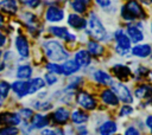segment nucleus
Instances as JSON below:
<instances>
[{
    "instance_id": "nucleus-1",
    "label": "nucleus",
    "mask_w": 152,
    "mask_h": 135,
    "mask_svg": "<svg viewBox=\"0 0 152 135\" xmlns=\"http://www.w3.org/2000/svg\"><path fill=\"white\" fill-rule=\"evenodd\" d=\"M45 54L52 62H63L68 58V52L57 40H48L43 44Z\"/></svg>"
},
{
    "instance_id": "nucleus-2",
    "label": "nucleus",
    "mask_w": 152,
    "mask_h": 135,
    "mask_svg": "<svg viewBox=\"0 0 152 135\" xmlns=\"http://www.w3.org/2000/svg\"><path fill=\"white\" fill-rule=\"evenodd\" d=\"M121 17L125 20L132 21L135 19H144L145 12L140 4L137 0H129L122 8H121Z\"/></svg>"
},
{
    "instance_id": "nucleus-3",
    "label": "nucleus",
    "mask_w": 152,
    "mask_h": 135,
    "mask_svg": "<svg viewBox=\"0 0 152 135\" xmlns=\"http://www.w3.org/2000/svg\"><path fill=\"white\" fill-rule=\"evenodd\" d=\"M87 24L89 28V34H91V37H94L96 40H104L107 38V31L95 13H90Z\"/></svg>"
},
{
    "instance_id": "nucleus-4",
    "label": "nucleus",
    "mask_w": 152,
    "mask_h": 135,
    "mask_svg": "<svg viewBox=\"0 0 152 135\" xmlns=\"http://www.w3.org/2000/svg\"><path fill=\"white\" fill-rule=\"evenodd\" d=\"M114 38L116 41V51L121 54H126L131 49V40L127 34L121 28H119L118 31H115Z\"/></svg>"
},
{
    "instance_id": "nucleus-5",
    "label": "nucleus",
    "mask_w": 152,
    "mask_h": 135,
    "mask_svg": "<svg viewBox=\"0 0 152 135\" xmlns=\"http://www.w3.org/2000/svg\"><path fill=\"white\" fill-rule=\"evenodd\" d=\"M110 85H112V91L116 95V97L120 101H122L125 103H132L133 102L132 94L126 85H124L122 83H112Z\"/></svg>"
},
{
    "instance_id": "nucleus-6",
    "label": "nucleus",
    "mask_w": 152,
    "mask_h": 135,
    "mask_svg": "<svg viewBox=\"0 0 152 135\" xmlns=\"http://www.w3.org/2000/svg\"><path fill=\"white\" fill-rule=\"evenodd\" d=\"M76 101L82 108L87 110H94L96 108V101L91 95H89L86 91H80L76 96Z\"/></svg>"
},
{
    "instance_id": "nucleus-7",
    "label": "nucleus",
    "mask_w": 152,
    "mask_h": 135,
    "mask_svg": "<svg viewBox=\"0 0 152 135\" xmlns=\"http://www.w3.org/2000/svg\"><path fill=\"white\" fill-rule=\"evenodd\" d=\"M21 122V118L19 114L17 112H11V111H5L0 114V124L2 126H18Z\"/></svg>"
},
{
    "instance_id": "nucleus-8",
    "label": "nucleus",
    "mask_w": 152,
    "mask_h": 135,
    "mask_svg": "<svg viewBox=\"0 0 152 135\" xmlns=\"http://www.w3.org/2000/svg\"><path fill=\"white\" fill-rule=\"evenodd\" d=\"M50 32H51L55 37L61 38V39H63V40H66V41H72V40H75V34L70 33L66 27H63V26H51V27H50Z\"/></svg>"
},
{
    "instance_id": "nucleus-9",
    "label": "nucleus",
    "mask_w": 152,
    "mask_h": 135,
    "mask_svg": "<svg viewBox=\"0 0 152 135\" xmlns=\"http://www.w3.org/2000/svg\"><path fill=\"white\" fill-rule=\"evenodd\" d=\"M45 18H46L48 21L58 22L64 18V11L62 8H59V7H57V6H50L46 9Z\"/></svg>"
},
{
    "instance_id": "nucleus-10",
    "label": "nucleus",
    "mask_w": 152,
    "mask_h": 135,
    "mask_svg": "<svg viewBox=\"0 0 152 135\" xmlns=\"http://www.w3.org/2000/svg\"><path fill=\"white\" fill-rule=\"evenodd\" d=\"M15 49L18 51V53L23 57V58H26L28 57V53H30V49H28V43H27V39L19 34L17 38H15Z\"/></svg>"
},
{
    "instance_id": "nucleus-11",
    "label": "nucleus",
    "mask_w": 152,
    "mask_h": 135,
    "mask_svg": "<svg viewBox=\"0 0 152 135\" xmlns=\"http://www.w3.org/2000/svg\"><path fill=\"white\" fill-rule=\"evenodd\" d=\"M51 117H52V120H53L55 123H57V124H64L70 118V112L65 108H58V109H56L53 111V114H52Z\"/></svg>"
},
{
    "instance_id": "nucleus-12",
    "label": "nucleus",
    "mask_w": 152,
    "mask_h": 135,
    "mask_svg": "<svg viewBox=\"0 0 152 135\" xmlns=\"http://www.w3.org/2000/svg\"><path fill=\"white\" fill-rule=\"evenodd\" d=\"M68 24L70 27H72L75 30H84L87 27V20L75 13L70 14L68 17Z\"/></svg>"
},
{
    "instance_id": "nucleus-13",
    "label": "nucleus",
    "mask_w": 152,
    "mask_h": 135,
    "mask_svg": "<svg viewBox=\"0 0 152 135\" xmlns=\"http://www.w3.org/2000/svg\"><path fill=\"white\" fill-rule=\"evenodd\" d=\"M28 85L30 84L26 81H15L12 83V89L18 97H24L28 95Z\"/></svg>"
},
{
    "instance_id": "nucleus-14",
    "label": "nucleus",
    "mask_w": 152,
    "mask_h": 135,
    "mask_svg": "<svg viewBox=\"0 0 152 135\" xmlns=\"http://www.w3.org/2000/svg\"><path fill=\"white\" fill-rule=\"evenodd\" d=\"M151 52H152V47L148 44H137L132 49V54L138 58H145L150 56Z\"/></svg>"
},
{
    "instance_id": "nucleus-15",
    "label": "nucleus",
    "mask_w": 152,
    "mask_h": 135,
    "mask_svg": "<svg viewBox=\"0 0 152 135\" xmlns=\"http://www.w3.org/2000/svg\"><path fill=\"white\" fill-rule=\"evenodd\" d=\"M112 72L121 81H126L131 76V70L124 64H115L112 68Z\"/></svg>"
},
{
    "instance_id": "nucleus-16",
    "label": "nucleus",
    "mask_w": 152,
    "mask_h": 135,
    "mask_svg": "<svg viewBox=\"0 0 152 135\" xmlns=\"http://www.w3.org/2000/svg\"><path fill=\"white\" fill-rule=\"evenodd\" d=\"M80 70V65L75 60H66L61 65V75L70 76Z\"/></svg>"
},
{
    "instance_id": "nucleus-17",
    "label": "nucleus",
    "mask_w": 152,
    "mask_h": 135,
    "mask_svg": "<svg viewBox=\"0 0 152 135\" xmlns=\"http://www.w3.org/2000/svg\"><path fill=\"white\" fill-rule=\"evenodd\" d=\"M74 60L80 65V68L81 66H88L90 64L91 56H90V53L87 50H80V51L76 52Z\"/></svg>"
},
{
    "instance_id": "nucleus-18",
    "label": "nucleus",
    "mask_w": 152,
    "mask_h": 135,
    "mask_svg": "<svg viewBox=\"0 0 152 135\" xmlns=\"http://www.w3.org/2000/svg\"><path fill=\"white\" fill-rule=\"evenodd\" d=\"M126 34H127V37L129 38V40L133 41V43H135V44L140 43V41L144 39L142 32H141L137 26H128L127 30H126Z\"/></svg>"
},
{
    "instance_id": "nucleus-19",
    "label": "nucleus",
    "mask_w": 152,
    "mask_h": 135,
    "mask_svg": "<svg viewBox=\"0 0 152 135\" xmlns=\"http://www.w3.org/2000/svg\"><path fill=\"white\" fill-rule=\"evenodd\" d=\"M48 124H49V118H48V116H45V115L36 114V115H33L32 118H31V126H32V128L42 129V128H45Z\"/></svg>"
},
{
    "instance_id": "nucleus-20",
    "label": "nucleus",
    "mask_w": 152,
    "mask_h": 135,
    "mask_svg": "<svg viewBox=\"0 0 152 135\" xmlns=\"http://www.w3.org/2000/svg\"><path fill=\"white\" fill-rule=\"evenodd\" d=\"M101 98H102V101H103L106 104H108V105H116V104L119 103V98H118L116 95H115L112 90H109V89H106V90L102 91Z\"/></svg>"
},
{
    "instance_id": "nucleus-21",
    "label": "nucleus",
    "mask_w": 152,
    "mask_h": 135,
    "mask_svg": "<svg viewBox=\"0 0 152 135\" xmlns=\"http://www.w3.org/2000/svg\"><path fill=\"white\" fill-rule=\"evenodd\" d=\"M0 7L2 11H5L6 13H10V14H14L18 11L17 0H1Z\"/></svg>"
},
{
    "instance_id": "nucleus-22",
    "label": "nucleus",
    "mask_w": 152,
    "mask_h": 135,
    "mask_svg": "<svg viewBox=\"0 0 152 135\" xmlns=\"http://www.w3.org/2000/svg\"><path fill=\"white\" fill-rule=\"evenodd\" d=\"M94 78H95V81H96L97 83H100V84H102V85H109V84L113 83L110 75H108L107 72H104V71H102V70H96V71L94 72Z\"/></svg>"
},
{
    "instance_id": "nucleus-23",
    "label": "nucleus",
    "mask_w": 152,
    "mask_h": 135,
    "mask_svg": "<svg viewBox=\"0 0 152 135\" xmlns=\"http://www.w3.org/2000/svg\"><path fill=\"white\" fill-rule=\"evenodd\" d=\"M134 95L138 98H147L152 95V86L147 85V84H142L139 85L135 90H134Z\"/></svg>"
},
{
    "instance_id": "nucleus-24",
    "label": "nucleus",
    "mask_w": 152,
    "mask_h": 135,
    "mask_svg": "<svg viewBox=\"0 0 152 135\" xmlns=\"http://www.w3.org/2000/svg\"><path fill=\"white\" fill-rule=\"evenodd\" d=\"M101 135H113L116 131V123L113 121H106L99 129Z\"/></svg>"
},
{
    "instance_id": "nucleus-25",
    "label": "nucleus",
    "mask_w": 152,
    "mask_h": 135,
    "mask_svg": "<svg viewBox=\"0 0 152 135\" xmlns=\"http://www.w3.org/2000/svg\"><path fill=\"white\" fill-rule=\"evenodd\" d=\"M28 84H30V85H28V94H34V92H37L38 90H40V89L44 88L45 82H44L43 78L36 77V78H33L32 81H30Z\"/></svg>"
},
{
    "instance_id": "nucleus-26",
    "label": "nucleus",
    "mask_w": 152,
    "mask_h": 135,
    "mask_svg": "<svg viewBox=\"0 0 152 135\" xmlns=\"http://www.w3.org/2000/svg\"><path fill=\"white\" fill-rule=\"evenodd\" d=\"M89 116L87 112H84L83 110H75L72 114H71V120L74 123L76 124H83L88 121Z\"/></svg>"
},
{
    "instance_id": "nucleus-27",
    "label": "nucleus",
    "mask_w": 152,
    "mask_h": 135,
    "mask_svg": "<svg viewBox=\"0 0 152 135\" xmlns=\"http://www.w3.org/2000/svg\"><path fill=\"white\" fill-rule=\"evenodd\" d=\"M90 54H93V56H101L102 53H103V46L102 45H100L97 41H95V40H89L88 41V50H87Z\"/></svg>"
},
{
    "instance_id": "nucleus-28",
    "label": "nucleus",
    "mask_w": 152,
    "mask_h": 135,
    "mask_svg": "<svg viewBox=\"0 0 152 135\" xmlns=\"http://www.w3.org/2000/svg\"><path fill=\"white\" fill-rule=\"evenodd\" d=\"M32 75V68L30 65H20L18 69H17V77L19 79H27L30 78Z\"/></svg>"
},
{
    "instance_id": "nucleus-29",
    "label": "nucleus",
    "mask_w": 152,
    "mask_h": 135,
    "mask_svg": "<svg viewBox=\"0 0 152 135\" xmlns=\"http://www.w3.org/2000/svg\"><path fill=\"white\" fill-rule=\"evenodd\" d=\"M10 89H11V85L6 81H0V99H4L7 97Z\"/></svg>"
},
{
    "instance_id": "nucleus-30",
    "label": "nucleus",
    "mask_w": 152,
    "mask_h": 135,
    "mask_svg": "<svg viewBox=\"0 0 152 135\" xmlns=\"http://www.w3.org/2000/svg\"><path fill=\"white\" fill-rule=\"evenodd\" d=\"M18 128L14 126H6L0 128V135H18Z\"/></svg>"
},
{
    "instance_id": "nucleus-31",
    "label": "nucleus",
    "mask_w": 152,
    "mask_h": 135,
    "mask_svg": "<svg viewBox=\"0 0 152 135\" xmlns=\"http://www.w3.org/2000/svg\"><path fill=\"white\" fill-rule=\"evenodd\" d=\"M71 7H72V9H74L75 12H77V13H84L86 9H87V5H84V4H82V2H80V1H77V0L71 1Z\"/></svg>"
},
{
    "instance_id": "nucleus-32",
    "label": "nucleus",
    "mask_w": 152,
    "mask_h": 135,
    "mask_svg": "<svg viewBox=\"0 0 152 135\" xmlns=\"http://www.w3.org/2000/svg\"><path fill=\"white\" fill-rule=\"evenodd\" d=\"M19 116H20V118H24V121H28V120L32 118L33 111L31 109H28V108H24V109H21L19 111Z\"/></svg>"
},
{
    "instance_id": "nucleus-33",
    "label": "nucleus",
    "mask_w": 152,
    "mask_h": 135,
    "mask_svg": "<svg viewBox=\"0 0 152 135\" xmlns=\"http://www.w3.org/2000/svg\"><path fill=\"white\" fill-rule=\"evenodd\" d=\"M46 69L49 72L51 73H55V75H59L61 73V65L59 64H56V63H49L46 65Z\"/></svg>"
},
{
    "instance_id": "nucleus-34",
    "label": "nucleus",
    "mask_w": 152,
    "mask_h": 135,
    "mask_svg": "<svg viewBox=\"0 0 152 135\" xmlns=\"http://www.w3.org/2000/svg\"><path fill=\"white\" fill-rule=\"evenodd\" d=\"M33 107L38 110H49L52 108V104L49 102H34Z\"/></svg>"
},
{
    "instance_id": "nucleus-35",
    "label": "nucleus",
    "mask_w": 152,
    "mask_h": 135,
    "mask_svg": "<svg viewBox=\"0 0 152 135\" xmlns=\"http://www.w3.org/2000/svg\"><path fill=\"white\" fill-rule=\"evenodd\" d=\"M20 1L31 8H37L40 5V0H20Z\"/></svg>"
},
{
    "instance_id": "nucleus-36",
    "label": "nucleus",
    "mask_w": 152,
    "mask_h": 135,
    "mask_svg": "<svg viewBox=\"0 0 152 135\" xmlns=\"http://www.w3.org/2000/svg\"><path fill=\"white\" fill-rule=\"evenodd\" d=\"M42 134L43 135H64L62 129H44Z\"/></svg>"
},
{
    "instance_id": "nucleus-37",
    "label": "nucleus",
    "mask_w": 152,
    "mask_h": 135,
    "mask_svg": "<svg viewBox=\"0 0 152 135\" xmlns=\"http://www.w3.org/2000/svg\"><path fill=\"white\" fill-rule=\"evenodd\" d=\"M45 82H46L49 85H52V84H55V83L57 82V76H56L55 73L49 72V73L45 75Z\"/></svg>"
},
{
    "instance_id": "nucleus-38",
    "label": "nucleus",
    "mask_w": 152,
    "mask_h": 135,
    "mask_svg": "<svg viewBox=\"0 0 152 135\" xmlns=\"http://www.w3.org/2000/svg\"><path fill=\"white\" fill-rule=\"evenodd\" d=\"M132 111H133V108H132L131 105L126 104V105H124V107L120 109V116H126V115H129V114H132Z\"/></svg>"
},
{
    "instance_id": "nucleus-39",
    "label": "nucleus",
    "mask_w": 152,
    "mask_h": 135,
    "mask_svg": "<svg viewBox=\"0 0 152 135\" xmlns=\"http://www.w3.org/2000/svg\"><path fill=\"white\" fill-rule=\"evenodd\" d=\"M135 73H137V76L139 75L140 77H144V76H146V75L148 73V70H147L146 68H144V66H140V68H138V69H137Z\"/></svg>"
},
{
    "instance_id": "nucleus-40",
    "label": "nucleus",
    "mask_w": 152,
    "mask_h": 135,
    "mask_svg": "<svg viewBox=\"0 0 152 135\" xmlns=\"http://www.w3.org/2000/svg\"><path fill=\"white\" fill-rule=\"evenodd\" d=\"M125 135H140V134H139V131H138L134 127H129V128L126 129Z\"/></svg>"
},
{
    "instance_id": "nucleus-41",
    "label": "nucleus",
    "mask_w": 152,
    "mask_h": 135,
    "mask_svg": "<svg viewBox=\"0 0 152 135\" xmlns=\"http://www.w3.org/2000/svg\"><path fill=\"white\" fill-rule=\"evenodd\" d=\"M95 1L100 7H103V8H106L110 5V0H95Z\"/></svg>"
},
{
    "instance_id": "nucleus-42",
    "label": "nucleus",
    "mask_w": 152,
    "mask_h": 135,
    "mask_svg": "<svg viewBox=\"0 0 152 135\" xmlns=\"http://www.w3.org/2000/svg\"><path fill=\"white\" fill-rule=\"evenodd\" d=\"M77 130H78V134H80V135H87V134H88L86 127H78Z\"/></svg>"
},
{
    "instance_id": "nucleus-43",
    "label": "nucleus",
    "mask_w": 152,
    "mask_h": 135,
    "mask_svg": "<svg viewBox=\"0 0 152 135\" xmlns=\"http://www.w3.org/2000/svg\"><path fill=\"white\" fill-rule=\"evenodd\" d=\"M5 43H6V37H5V34H2L0 32V47H2L5 45Z\"/></svg>"
},
{
    "instance_id": "nucleus-44",
    "label": "nucleus",
    "mask_w": 152,
    "mask_h": 135,
    "mask_svg": "<svg viewBox=\"0 0 152 135\" xmlns=\"http://www.w3.org/2000/svg\"><path fill=\"white\" fill-rule=\"evenodd\" d=\"M146 126L152 129V115H150V116L146 118Z\"/></svg>"
},
{
    "instance_id": "nucleus-45",
    "label": "nucleus",
    "mask_w": 152,
    "mask_h": 135,
    "mask_svg": "<svg viewBox=\"0 0 152 135\" xmlns=\"http://www.w3.org/2000/svg\"><path fill=\"white\" fill-rule=\"evenodd\" d=\"M140 2H142L144 5H150V4H152V0H139Z\"/></svg>"
},
{
    "instance_id": "nucleus-46",
    "label": "nucleus",
    "mask_w": 152,
    "mask_h": 135,
    "mask_svg": "<svg viewBox=\"0 0 152 135\" xmlns=\"http://www.w3.org/2000/svg\"><path fill=\"white\" fill-rule=\"evenodd\" d=\"M77 1H80V2H82V4H84V5H88V4L90 2V0H77Z\"/></svg>"
},
{
    "instance_id": "nucleus-47",
    "label": "nucleus",
    "mask_w": 152,
    "mask_h": 135,
    "mask_svg": "<svg viewBox=\"0 0 152 135\" xmlns=\"http://www.w3.org/2000/svg\"><path fill=\"white\" fill-rule=\"evenodd\" d=\"M5 69V63H0V71Z\"/></svg>"
},
{
    "instance_id": "nucleus-48",
    "label": "nucleus",
    "mask_w": 152,
    "mask_h": 135,
    "mask_svg": "<svg viewBox=\"0 0 152 135\" xmlns=\"http://www.w3.org/2000/svg\"><path fill=\"white\" fill-rule=\"evenodd\" d=\"M4 24V18H2V15L0 14V25H2Z\"/></svg>"
},
{
    "instance_id": "nucleus-49",
    "label": "nucleus",
    "mask_w": 152,
    "mask_h": 135,
    "mask_svg": "<svg viewBox=\"0 0 152 135\" xmlns=\"http://www.w3.org/2000/svg\"><path fill=\"white\" fill-rule=\"evenodd\" d=\"M0 58H1V51H0Z\"/></svg>"
},
{
    "instance_id": "nucleus-50",
    "label": "nucleus",
    "mask_w": 152,
    "mask_h": 135,
    "mask_svg": "<svg viewBox=\"0 0 152 135\" xmlns=\"http://www.w3.org/2000/svg\"><path fill=\"white\" fill-rule=\"evenodd\" d=\"M151 31H152V24H151Z\"/></svg>"
},
{
    "instance_id": "nucleus-51",
    "label": "nucleus",
    "mask_w": 152,
    "mask_h": 135,
    "mask_svg": "<svg viewBox=\"0 0 152 135\" xmlns=\"http://www.w3.org/2000/svg\"><path fill=\"white\" fill-rule=\"evenodd\" d=\"M0 107H1V103H0Z\"/></svg>"
},
{
    "instance_id": "nucleus-52",
    "label": "nucleus",
    "mask_w": 152,
    "mask_h": 135,
    "mask_svg": "<svg viewBox=\"0 0 152 135\" xmlns=\"http://www.w3.org/2000/svg\"><path fill=\"white\" fill-rule=\"evenodd\" d=\"M151 130H152V129H151Z\"/></svg>"
}]
</instances>
